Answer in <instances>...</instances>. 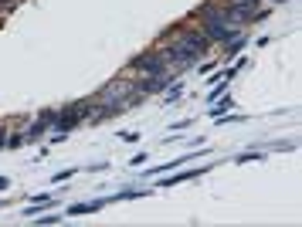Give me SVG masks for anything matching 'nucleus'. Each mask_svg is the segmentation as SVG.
Wrapping results in <instances>:
<instances>
[{
  "label": "nucleus",
  "instance_id": "obj_5",
  "mask_svg": "<svg viewBox=\"0 0 302 227\" xmlns=\"http://www.w3.org/2000/svg\"><path fill=\"white\" fill-rule=\"evenodd\" d=\"M191 159H197V156H177V159H167V163H160V166H149V170H146V176H163V173L177 170V166L191 163Z\"/></svg>",
  "mask_w": 302,
  "mask_h": 227
},
{
  "label": "nucleus",
  "instance_id": "obj_13",
  "mask_svg": "<svg viewBox=\"0 0 302 227\" xmlns=\"http://www.w3.org/2000/svg\"><path fill=\"white\" fill-rule=\"evenodd\" d=\"M191 125H194V119H180V122L173 125V132H177V136H180V132H183V129H191Z\"/></svg>",
  "mask_w": 302,
  "mask_h": 227
},
{
  "label": "nucleus",
  "instance_id": "obj_2",
  "mask_svg": "<svg viewBox=\"0 0 302 227\" xmlns=\"http://www.w3.org/2000/svg\"><path fill=\"white\" fill-rule=\"evenodd\" d=\"M55 115H58V109H45V112H41L31 125H27V129H24V139L34 143V139L48 136V132H51V125H55Z\"/></svg>",
  "mask_w": 302,
  "mask_h": 227
},
{
  "label": "nucleus",
  "instance_id": "obj_12",
  "mask_svg": "<svg viewBox=\"0 0 302 227\" xmlns=\"http://www.w3.org/2000/svg\"><path fill=\"white\" fill-rule=\"evenodd\" d=\"M71 176H75V170H71V166H68V170H61V173H55V176H51V183H61V180H71Z\"/></svg>",
  "mask_w": 302,
  "mask_h": 227
},
{
  "label": "nucleus",
  "instance_id": "obj_9",
  "mask_svg": "<svg viewBox=\"0 0 302 227\" xmlns=\"http://www.w3.org/2000/svg\"><path fill=\"white\" fill-rule=\"evenodd\" d=\"M34 220H37V224H61L65 214H34Z\"/></svg>",
  "mask_w": 302,
  "mask_h": 227
},
{
  "label": "nucleus",
  "instance_id": "obj_11",
  "mask_svg": "<svg viewBox=\"0 0 302 227\" xmlns=\"http://www.w3.org/2000/svg\"><path fill=\"white\" fill-rule=\"evenodd\" d=\"M228 85H231V81H214V88H211V95H207V102H214V99H221L224 92H228Z\"/></svg>",
  "mask_w": 302,
  "mask_h": 227
},
{
  "label": "nucleus",
  "instance_id": "obj_1",
  "mask_svg": "<svg viewBox=\"0 0 302 227\" xmlns=\"http://www.w3.org/2000/svg\"><path fill=\"white\" fill-rule=\"evenodd\" d=\"M129 68L139 71V75H163L167 68V61H163V55H160V48H149V51H143V55H136L133 61H129Z\"/></svg>",
  "mask_w": 302,
  "mask_h": 227
},
{
  "label": "nucleus",
  "instance_id": "obj_4",
  "mask_svg": "<svg viewBox=\"0 0 302 227\" xmlns=\"http://www.w3.org/2000/svg\"><path fill=\"white\" fill-rule=\"evenodd\" d=\"M207 170V166H194V170H180V173H173V176H160V187H177V183H187V180H194V176H201V173Z\"/></svg>",
  "mask_w": 302,
  "mask_h": 227
},
{
  "label": "nucleus",
  "instance_id": "obj_15",
  "mask_svg": "<svg viewBox=\"0 0 302 227\" xmlns=\"http://www.w3.org/2000/svg\"><path fill=\"white\" fill-rule=\"evenodd\" d=\"M4 146H7V125L0 122V149H4Z\"/></svg>",
  "mask_w": 302,
  "mask_h": 227
},
{
  "label": "nucleus",
  "instance_id": "obj_8",
  "mask_svg": "<svg viewBox=\"0 0 302 227\" xmlns=\"http://www.w3.org/2000/svg\"><path fill=\"white\" fill-rule=\"evenodd\" d=\"M180 95H183V85H180V81H173V85H170V88L163 92V99H167V102H177Z\"/></svg>",
  "mask_w": 302,
  "mask_h": 227
},
{
  "label": "nucleus",
  "instance_id": "obj_10",
  "mask_svg": "<svg viewBox=\"0 0 302 227\" xmlns=\"http://www.w3.org/2000/svg\"><path fill=\"white\" fill-rule=\"evenodd\" d=\"M27 139H24V132H7V149H21Z\"/></svg>",
  "mask_w": 302,
  "mask_h": 227
},
{
  "label": "nucleus",
  "instance_id": "obj_3",
  "mask_svg": "<svg viewBox=\"0 0 302 227\" xmlns=\"http://www.w3.org/2000/svg\"><path fill=\"white\" fill-rule=\"evenodd\" d=\"M102 207H109V197H99V200H85V204H71V207H65V217H82V214H99Z\"/></svg>",
  "mask_w": 302,
  "mask_h": 227
},
{
  "label": "nucleus",
  "instance_id": "obj_6",
  "mask_svg": "<svg viewBox=\"0 0 302 227\" xmlns=\"http://www.w3.org/2000/svg\"><path fill=\"white\" fill-rule=\"evenodd\" d=\"M231 105H235V99H231V95H221V99H214V102H211L207 115H211V119H217V115H228V112H231Z\"/></svg>",
  "mask_w": 302,
  "mask_h": 227
},
{
  "label": "nucleus",
  "instance_id": "obj_14",
  "mask_svg": "<svg viewBox=\"0 0 302 227\" xmlns=\"http://www.w3.org/2000/svg\"><path fill=\"white\" fill-rule=\"evenodd\" d=\"M119 139L123 143H139V132H119Z\"/></svg>",
  "mask_w": 302,
  "mask_h": 227
},
{
  "label": "nucleus",
  "instance_id": "obj_7",
  "mask_svg": "<svg viewBox=\"0 0 302 227\" xmlns=\"http://www.w3.org/2000/svg\"><path fill=\"white\" fill-rule=\"evenodd\" d=\"M265 159V149H248L241 156H235V163H261Z\"/></svg>",
  "mask_w": 302,
  "mask_h": 227
},
{
  "label": "nucleus",
  "instance_id": "obj_16",
  "mask_svg": "<svg viewBox=\"0 0 302 227\" xmlns=\"http://www.w3.org/2000/svg\"><path fill=\"white\" fill-rule=\"evenodd\" d=\"M7 187H11V180H7V176H0V190H7Z\"/></svg>",
  "mask_w": 302,
  "mask_h": 227
}]
</instances>
